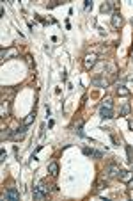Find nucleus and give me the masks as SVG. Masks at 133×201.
Listing matches in <instances>:
<instances>
[{
    "label": "nucleus",
    "instance_id": "nucleus-1",
    "mask_svg": "<svg viewBox=\"0 0 133 201\" xmlns=\"http://www.w3.org/2000/svg\"><path fill=\"white\" fill-rule=\"evenodd\" d=\"M121 176V169H119V166H108L107 169H105V174H103V178H107V180H110V178H119Z\"/></svg>",
    "mask_w": 133,
    "mask_h": 201
},
{
    "label": "nucleus",
    "instance_id": "nucleus-2",
    "mask_svg": "<svg viewBox=\"0 0 133 201\" xmlns=\"http://www.w3.org/2000/svg\"><path fill=\"white\" fill-rule=\"evenodd\" d=\"M4 199H11V201H20V192L16 191V187H9L7 192L4 194Z\"/></svg>",
    "mask_w": 133,
    "mask_h": 201
},
{
    "label": "nucleus",
    "instance_id": "nucleus-3",
    "mask_svg": "<svg viewBox=\"0 0 133 201\" xmlns=\"http://www.w3.org/2000/svg\"><path fill=\"white\" fill-rule=\"evenodd\" d=\"M96 61H98L96 53H89V55H85V57H83V68H85V70H91L92 66L96 64Z\"/></svg>",
    "mask_w": 133,
    "mask_h": 201
},
{
    "label": "nucleus",
    "instance_id": "nucleus-4",
    "mask_svg": "<svg viewBox=\"0 0 133 201\" xmlns=\"http://www.w3.org/2000/svg\"><path fill=\"white\" fill-rule=\"evenodd\" d=\"M112 25L115 27V29H119V27L123 25V16H121L119 11H114L112 13Z\"/></svg>",
    "mask_w": 133,
    "mask_h": 201
},
{
    "label": "nucleus",
    "instance_id": "nucleus-5",
    "mask_svg": "<svg viewBox=\"0 0 133 201\" xmlns=\"http://www.w3.org/2000/svg\"><path fill=\"white\" fill-rule=\"evenodd\" d=\"M25 134H27V125H23L21 128H18V130L12 134V139H14V141H21V139L25 137Z\"/></svg>",
    "mask_w": 133,
    "mask_h": 201
},
{
    "label": "nucleus",
    "instance_id": "nucleus-6",
    "mask_svg": "<svg viewBox=\"0 0 133 201\" xmlns=\"http://www.w3.org/2000/svg\"><path fill=\"white\" fill-rule=\"evenodd\" d=\"M100 116H101L103 119H110V117H114V110L112 109H107V107H101Z\"/></svg>",
    "mask_w": 133,
    "mask_h": 201
},
{
    "label": "nucleus",
    "instance_id": "nucleus-7",
    "mask_svg": "<svg viewBox=\"0 0 133 201\" xmlns=\"http://www.w3.org/2000/svg\"><path fill=\"white\" fill-rule=\"evenodd\" d=\"M32 196H34V199L36 201H43L44 198H46V194L44 192H41L37 187H34V192H32Z\"/></svg>",
    "mask_w": 133,
    "mask_h": 201
},
{
    "label": "nucleus",
    "instance_id": "nucleus-8",
    "mask_svg": "<svg viewBox=\"0 0 133 201\" xmlns=\"http://www.w3.org/2000/svg\"><path fill=\"white\" fill-rule=\"evenodd\" d=\"M37 189H39V191H41V192H44L46 196H48V192L51 191V189H50V185H48V183H46V181H44V180H41V181H39V183H37Z\"/></svg>",
    "mask_w": 133,
    "mask_h": 201
},
{
    "label": "nucleus",
    "instance_id": "nucleus-9",
    "mask_svg": "<svg viewBox=\"0 0 133 201\" xmlns=\"http://www.w3.org/2000/svg\"><path fill=\"white\" fill-rule=\"evenodd\" d=\"M48 173H50L51 176H57L59 174V164L57 162H51L50 166H48Z\"/></svg>",
    "mask_w": 133,
    "mask_h": 201
},
{
    "label": "nucleus",
    "instance_id": "nucleus-10",
    "mask_svg": "<svg viewBox=\"0 0 133 201\" xmlns=\"http://www.w3.org/2000/svg\"><path fill=\"white\" fill-rule=\"evenodd\" d=\"M131 178H133V173H131V171H121V176H119V180L130 181Z\"/></svg>",
    "mask_w": 133,
    "mask_h": 201
},
{
    "label": "nucleus",
    "instance_id": "nucleus-11",
    "mask_svg": "<svg viewBox=\"0 0 133 201\" xmlns=\"http://www.w3.org/2000/svg\"><path fill=\"white\" fill-rule=\"evenodd\" d=\"M16 53H18V50H16V48H11L9 52L2 50V61H4V59H7V57H12V55H16Z\"/></svg>",
    "mask_w": 133,
    "mask_h": 201
},
{
    "label": "nucleus",
    "instance_id": "nucleus-12",
    "mask_svg": "<svg viewBox=\"0 0 133 201\" xmlns=\"http://www.w3.org/2000/svg\"><path fill=\"white\" fill-rule=\"evenodd\" d=\"M92 85H101V87H107L108 82L105 78H92Z\"/></svg>",
    "mask_w": 133,
    "mask_h": 201
},
{
    "label": "nucleus",
    "instance_id": "nucleus-13",
    "mask_svg": "<svg viewBox=\"0 0 133 201\" xmlns=\"http://www.w3.org/2000/svg\"><path fill=\"white\" fill-rule=\"evenodd\" d=\"M12 134H14V132H12L11 128H5V130H2L0 137H2V141H4V139H9V137H12Z\"/></svg>",
    "mask_w": 133,
    "mask_h": 201
},
{
    "label": "nucleus",
    "instance_id": "nucleus-14",
    "mask_svg": "<svg viewBox=\"0 0 133 201\" xmlns=\"http://www.w3.org/2000/svg\"><path fill=\"white\" fill-rule=\"evenodd\" d=\"M100 11H101V13H110V11H112V4H110V2H105V4H101Z\"/></svg>",
    "mask_w": 133,
    "mask_h": 201
},
{
    "label": "nucleus",
    "instance_id": "nucleus-15",
    "mask_svg": "<svg viewBox=\"0 0 133 201\" xmlns=\"http://www.w3.org/2000/svg\"><path fill=\"white\" fill-rule=\"evenodd\" d=\"M117 95L119 96H130V91H128L124 85H119V87H117Z\"/></svg>",
    "mask_w": 133,
    "mask_h": 201
},
{
    "label": "nucleus",
    "instance_id": "nucleus-16",
    "mask_svg": "<svg viewBox=\"0 0 133 201\" xmlns=\"http://www.w3.org/2000/svg\"><path fill=\"white\" fill-rule=\"evenodd\" d=\"M34 117H36V112H30L29 116H27L25 119H23V125H27V127H29V125H30L32 121H34Z\"/></svg>",
    "mask_w": 133,
    "mask_h": 201
},
{
    "label": "nucleus",
    "instance_id": "nucleus-17",
    "mask_svg": "<svg viewBox=\"0 0 133 201\" xmlns=\"http://www.w3.org/2000/svg\"><path fill=\"white\" fill-rule=\"evenodd\" d=\"M112 98H105V100H103V105L101 107H107V109H112Z\"/></svg>",
    "mask_w": 133,
    "mask_h": 201
},
{
    "label": "nucleus",
    "instance_id": "nucleus-18",
    "mask_svg": "<svg viewBox=\"0 0 133 201\" xmlns=\"http://www.w3.org/2000/svg\"><path fill=\"white\" fill-rule=\"evenodd\" d=\"M130 110H131V107L126 103V105L123 107V110H121V116H128V114H130Z\"/></svg>",
    "mask_w": 133,
    "mask_h": 201
},
{
    "label": "nucleus",
    "instance_id": "nucleus-19",
    "mask_svg": "<svg viewBox=\"0 0 133 201\" xmlns=\"http://www.w3.org/2000/svg\"><path fill=\"white\" fill-rule=\"evenodd\" d=\"M105 185H107V181L103 183V180H100V181H98V183H96V191H101V189H103V187H105Z\"/></svg>",
    "mask_w": 133,
    "mask_h": 201
},
{
    "label": "nucleus",
    "instance_id": "nucleus-20",
    "mask_svg": "<svg viewBox=\"0 0 133 201\" xmlns=\"http://www.w3.org/2000/svg\"><path fill=\"white\" fill-rule=\"evenodd\" d=\"M126 151H128V160H130V162H133V155H131V148H130V146H128V148H126Z\"/></svg>",
    "mask_w": 133,
    "mask_h": 201
},
{
    "label": "nucleus",
    "instance_id": "nucleus-21",
    "mask_svg": "<svg viewBox=\"0 0 133 201\" xmlns=\"http://www.w3.org/2000/svg\"><path fill=\"white\" fill-rule=\"evenodd\" d=\"M83 153H85V155H89V157H92V153H94V149H89V148H83Z\"/></svg>",
    "mask_w": 133,
    "mask_h": 201
},
{
    "label": "nucleus",
    "instance_id": "nucleus-22",
    "mask_svg": "<svg viewBox=\"0 0 133 201\" xmlns=\"http://www.w3.org/2000/svg\"><path fill=\"white\" fill-rule=\"evenodd\" d=\"M92 157H96V159H101V157H103V151H94V153H92Z\"/></svg>",
    "mask_w": 133,
    "mask_h": 201
},
{
    "label": "nucleus",
    "instance_id": "nucleus-23",
    "mask_svg": "<svg viewBox=\"0 0 133 201\" xmlns=\"http://www.w3.org/2000/svg\"><path fill=\"white\" fill-rule=\"evenodd\" d=\"M89 7H92V2L91 0H85V9H89Z\"/></svg>",
    "mask_w": 133,
    "mask_h": 201
},
{
    "label": "nucleus",
    "instance_id": "nucleus-24",
    "mask_svg": "<svg viewBox=\"0 0 133 201\" xmlns=\"http://www.w3.org/2000/svg\"><path fill=\"white\" fill-rule=\"evenodd\" d=\"M0 160H2V162L5 160V151H4V149H2V153H0Z\"/></svg>",
    "mask_w": 133,
    "mask_h": 201
},
{
    "label": "nucleus",
    "instance_id": "nucleus-25",
    "mask_svg": "<svg viewBox=\"0 0 133 201\" xmlns=\"http://www.w3.org/2000/svg\"><path fill=\"white\" fill-rule=\"evenodd\" d=\"M128 185H130V189H133V178L130 181H128Z\"/></svg>",
    "mask_w": 133,
    "mask_h": 201
},
{
    "label": "nucleus",
    "instance_id": "nucleus-26",
    "mask_svg": "<svg viewBox=\"0 0 133 201\" xmlns=\"http://www.w3.org/2000/svg\"><path fill=\"white\" fill-rule=\"evenodd\" d=\"M130 128H133V121H130Z\"/></svg>",
    "mask_w": 133,
    "mask_h": 201
}]
</instances>
